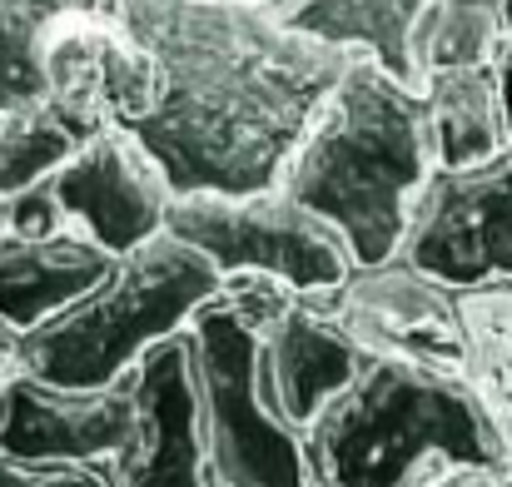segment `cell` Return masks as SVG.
Instances as JSON below:
<instances>
[{
    "mask_svg": "<svg viewBox=\"0 0 512 487\" xmlns=\"http://www.w3.org/2000/svg\"><path fill=\"white\" fill-rule=\"evenodd\" d=\"M398 259L453 294L512 289V150L478 169H438L408 209Z\"/></svg>",
    "mask_w": 512,
    "mask_h": 487,
    "instance_id": "obj_7",
    "label": "cell"
},
{
    "mask_svg": "<svg viewBox=\"0 0 512 487\" xmlns=\"http://www.w3.org/2000/svg\"><path fill=\"white\" fill-rule=\"evenodd\" d=\"M503 15H508V55H503L498 85H503V110H508V140H512V0H503Z\"/></svg>",
    "mask_w": 512,
    "mask_h": 487,
    "instance_id": "obj_22",
    "label": "cell"
},
{
    "mask_svg": "<svg viewBox=\"0 0 512 487\" xmlns=\"http://www.w3.org/2000/svg\"><path fill=\"white\" fill-rule=\"evenodd\" d=\"M55 194L75 234L95 239L110 259H125L165 234L174 184L165 164L130 130H105L85 140L55 174Z\"/></svg>",
    "mask_w": 512,
    "mask_h": 487,
    "instance_id": "obj_10",
    "label": "cell"
},
{
    "mask_svg": "<svg viewBox=\"0 0 512 487\" xmlns=\"http://www.w3.org/2000/svg\"><path fill=\"white\" fill-rule=\"evenodd\" d=\"M199 403H204V473L209 487H319L304 433L264 398V333L244 324L219 294L189 324Z\"/></svg>",
    "mask_w": 512,
    "mask_h": 487,
    "instance_id": "obj_5",
    "label": "cell"
},
{
    "mask_svg": "<svg viewBox=\"0 0 512 487\" xmlns=\"http://www.w3.org/2000/svg\"><path fill=\"white\" fill-rule=\"evenodd\" d=\"M165 234L204 254L224 279L264 274L294 294H334L358 269L334 224L309 214L284 184L259 194H179Z\"/></svg>",
    "mask_w": 512,
    "mask_h": 487,
    "instance_id": "obj_6",
    "label": "cell"
},
{
    "mask_svg": "<svg viewBox=\"0 0 512 487\" xmlns=\"http://www.w3.org/2000/svg\"><path fill=\"white\" fill-rule=\"evenodd\" d=\"M244 5H269V0H244Z\"/></svg>",
    "mask_w": 512,
    "mask_h": 487,
    "instance_id": "obj_25",
    "label": "cell"
},
{
    "mask_svg": "<svg viewBox=\"0 0 512 487\" xmlns=\"http://www.w3.org/2000/svg\"><path fill=\"white\" fill-rule=\"evenodd\" d=\"M0 244H5V194H0Z\"/></svg>",
    "mask_w": 512,
    "mask_h": 487,
    "instance_id": "obj_24",
    "label": "cell"
},
{
    "mask_svg": "<svg viewBox=\"0 0 512 487\" xmlns=\"http://www.w3.org/2000/svg\"><path fill=\"white\" fill-rule=\"evenodd\" d=\"M433 0H269V10L334 50H358L368 60H378L393 80H403L408 90H418L413 80V30L418 15Z\"/></svg>",
    "mask_w": 512,
    "mask_h": 487,
    "instance_id": "obj_14",
    "label": "cell"
},
{
    "mask_svg": "<svg viewBox=\"0 0 512 487\" xmlns=\"http://www.w3.org/2000/svg\"><path fill=\"white\" fill-rule=\"evenodd\" d=\"M463 328H468V373L488 398L512 453V289H473L463 294Z\"/></svg>",
    "mask_w": 512,
    "mask_h": 487,
    "instance_id": "obj_17",
    "label": "cell"
},
{
    "mask_svg": "<svg viewBox=\"0 0 512 487\" xmlns=\"http://www.w3.org/2000/svg\"><path fill=\"white\" fill-rule=\"evenodd\" d=\"M70 229L75 224H70V214H65V204L55 194V174L5 199V239L40 244V239H55V234H70Z\"/></svg>",
    "mask_w": 512,
    "mask_h": 487,
    "instance_id": "obj_19",
    "label": "cell"
},
{
    "mask_svg": "<svg viewBox=\"0 0 512 487\" xmlns=\"http://www.w3.org/2000/svg\"><path fill=\"white\" fill-rule=\"evenodd\" d=\"M368 368V353L343 333L314 294H299L284 319L264 333L259 348V378L264 398L289 428H309L343 388Z\"/></svg>",
    "mask_w": 512,
    "mask_h": 487,
    "instance_id": "obj_12",
    "label": "cell"
},
{
    "mask_svg": "<svg viewBox=\"0 0 512 487\" xmlns=\"http://www.w3.org/2000/svg\"><path fill=\"white\" fill-rule=\"evenodd\" d=\"M508 15L503 0H433L413 30V80L418 95L433 75L453 70H503Z\"/></svg>",
    "mask_w": 512,
    "mask_h": 487,
    "instance_id": "obj_16",
    "label": "cell"
},
{
    "mask_svg": "<svg viewBox=\"0 0 512 487\" xmlns=\"http://www.w3.org/2000/svg\"><path fill=\"white\" fill-rule=\"evenodd\" d=\"M125 378L140 403V438L135 453L115 468V487H209L204 403L189 328L155 343Z\"/></svg>",
    "mask_w": 512,
    "mask_h": 487,
    "instance_id": "obj_11",
    "label": "cell"
},
{
    "mask_svg": "<svg viewBox=\"0 0 512 487\" xmlns=\"http://www.w3.org/2000/svg\"><path fill=\"white\" fill-rule=\"evenodd\" d=\"M219 294L224 274L174 234H160L145 249L115 259L105 284L75 309L25 333L20 373L75 393L115 388L155 343L184 333Z\"/></svg>",
    "mask_w": 512,
    "mask_h": 487,
    "instance_id": "obj_4",
    "label": "cell"
},
{
    "mask_svg": "<svg viewBox=\"0 0 512 487\" xmlns=\"http://www.w3.org/2000/svg\"><path fill=\"white\" fill-rule=\"evenodd\" d=\"M80 150V140L45 110V105H15L0 110V194H20L50 174Z\"/></svg>",
    "mask_w": 512,
    "mask_h": 487,
    "instance_id": "obj_18",
    "label": "cell"
},
{
    "mask_svg": "<svg viewBox=\"0 0 512 487\" xmlns=\"http://www.w3.org/2000/svg\"><path fill=\"white\" fill-rule=\"evenodd\" d=\"M135 438H140V403L130 393V378L95 393L50 388L30 373L0 383V458L90 463L115 478V468L135 453Z\"/></svg>",
    "mask_w": 512,
    "mask_h": 487,
    "instance_id": "obj_9",
    "label": "cell"
},
{
    "mask_svg": "<svg viewBox=\"0 0 512 487\" xmlns=\"http://www.w3.org/2000/svg\"><path fill=\"white\" fill-rule=\"evenodd\" d=\"M438 174L423 95L378 60L353 55L334 95L319 105L279 184L324 224H334L353 264L398 259L408 209Z\"/></svg>",
    "mask_w": 512,
    "mask_h": 487,
    "instance_id": "obj_2",
    "label": "cell"
},
{
    "mask_svg": "<svg viewBox=\"0 0 512 487\" xmlns=\"http://www.w3.org/2000/svg\"><path fill=\"white\" fill-rule=\"evenodd\" d=\"M160 65V110L130 130L179 194H259L294 160L358 50L289 30L244 0H125Z\"/></svg>",
    "mask_w": 512,
    "mask_h": 487,
    "instance_id": "obj_1",
    "label": "cell"
},
{
    "mask_svg": "<svg viewBox=\"0 0 512 487\" xmlns=\"http://www.w3.org/2000/svg\"><path fill=\"white\" fill-rule=\"evenodd\" d=\"M15 373H20V338L0 324V383L15 378Z\"/></svg>",
    "mask_w": 512,
    "mask_h": 487,
    "instance_id": "obj_23",
    "label": "cell"
},
{
    "mask_svg": "<svg viewBox=\"0 0 512 487\" xmlns=\"http://www.w3.org/2000/svg\"><path fill=\"white\" fill-rule=\"evenodd\" d=\"M0 487H115L105 468L90 463H15L0 458Z\"/></svg>",
    "mask_w": 512,
    "mask_h": 487,
    "instance_id": "obj_20",
    "label": "cell"
},
{
    "mask_svg": "<svg viewBox=\"0 0 512 487\" xmlns=\"http://www.w3.org/2000/svg\"><path fill=\"white\" fill-rule=\"evenodd\" d=\"M319 487H438L453 473L512 463L508 438L468 368L368 358L304 428Z\"/></svg>",
    "mask_w": 512,
    "mask_h": 487,
    "instance_id": "obj_3",
    "label": "cell"
},
{
    "mask_svg": "<svg viewBox=\"0 0 512 487\" xmlns=\"http://www.w3.org/2000/svg\"><path fill=\"white\" fill-rule=\"evenodd\" d=\"M438 169H478L512 150L498 70H453L423 85Z\"/></svg>",
    "mask_w": 512,
    "mask_h": 487,
    "instance_id": "obj_15",
    "label": "cell"
},
{
    "mask_svg": "<svg viewBox=\"0 0 512 487\" xmlns=\"http://www.w3.org/2000/svg\"><path fill=\"white\" fill-rule=\"evenodd\" d=\"M438 487H512V463H493V468H468V473H453L448 483Z\"/></svg>",
    "mask_w": 512,
    "mask_h": 487,
    "instance_id": "obj_21",
    "label": "cell"
},
{
    "mask_svg": "<svg viewBox=\"0 0 512 487\" xmlns=\"http://www.w3.org/2000/svg\"><path fill=\"white\" fill-rule=\"evenodd\" d=\"M314 299L368 358H418L438 368H468L463 294L418 274L408 259L353 269L334 294Z\"/></svg>",
    "mask_w": 512,
    "mask_h": 487,
    "instance_id": "obj_8",
    "label": "cell"
},
{
    "mask_svg": "<svg viewBox=\"0 0 512 487\" xmlns=\"http://www.w3.org/2000/svg\"><path fill=\"white\" fill-rule=\"evenodd\" d=\"M115 259L85 239V234H55V239H5L0 244V324L15 338L45 328L75 309L85 294L105 284Z\"/></svg>",
    "mask_w": 512,
    "mask_h": 487,
    "instance_id": "obj_13",
    "label": "cell"
}]
</instances>
